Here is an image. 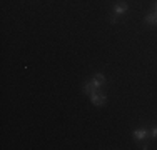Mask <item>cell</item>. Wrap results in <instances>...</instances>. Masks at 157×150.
Wrapping results in <instances>:
<instances>
[{"label":"cell","mask_w":157,"mask_h":150,"mask_svg":"<svg viewBox=\"0 0 157 150\" xmlns=\"http://www.w3.org/2000/svg\"><path fill=\"white\" fill-rule=\"evenodd\" d=\"M127 10H129V5H127L125 2H119V3H115L114 9H112V13H114V17L110 18V22H112V24H115V22H117V18L121 17V15L127 13Z\"/></svg>","instance_id":"cell-1"},{"label":"cell","mask_w":157,"mask_h":150,"mask_svg":"<svg viewBox=\"0 0 157 150\" xmlns=\"http://www.w3.org/2000/svg\"><path fill=\"white\" fill-rule=\"evenodd\" d=\"M82 90H84V93H85V95H89V97H90V95H94L95 92H100L102 88H100V87H97V85H95L92 80H87V82H84V85H82Z\"/></svg>","instance_id":"cell-3"},{"label":"cell","mask_w":157,"mask_h":150,"mask_svg":"<svg viewBox=\"0 0 157 150\" xmlns=\"http://www.w3.org/2000/svg\"><path fill=\"white\" fill-rule=\"evenodd\" d=\"M149 137H151V138H157V125H154L151 130H149Z\"/></svg>","instance_id":"cell-7"},{"label":"cell","mask_w":157,"mask_h":150,"mask_svg":"<svg viewBox=\"0 0 157 150\" xmlns=\"http://www.w3.org/2000/svg\"><path fill=\"white\" fill-rule=\"evenodd\" d=\"M154 10H155V12H157V0H155V5H154Z\"/></svg>","instance_id":"cell-8"},{"label":"cell","mask_w":157,"mask_h":150,"mask_svg":"<svg viewBox=\"0 0 157 150\" xmlns=\"http://www.w3.org/2000/svg\"><path fill=\"white\" fill-rule=\"evenodd\" d=\"M90 102H92V105H95V107H102V105H105V102H107V97H105V93L100 90V92H95L94 95H90Z\"/></svg>","instance_id":"cell-2"},{"label":"cell","mask_w":157,"mask_h":150,"mask_svg":"<svg viewBox=\"0 0 157 150\" xmlns=\"http://www.w3.org/2000/svg\"><path fill=\"white\" fill-rule=\"evenodd\" d=\"M92 82H94V84L97 85V87H100V88H102L104 85L107 84V77H105L104 73H95L94 77H92Z\"/></svg>","instance_id":"cell-5"},{"label":"cell","mask_w":157,"mask_h":150,"mask_svg":"<svg viewBox=\"0 0 157 150\" xmlns=\"http://www.w3.org/2000/svg\"><path fill=\"white\" fill-rule=\"evenodd\" d=\"M134 138H136L137 142H140V140H145V138H149V130L147 129H144V127H140V129H136L134 130Z\"/></svg>","instance_id":"cell-4"},{"label":"cell","mask_w":157,"mask_h":150,"mask_svg":"<svg viewBox=\"0 0 157 150\" xmlns=\"http://www.w3.org/2000/svg\"><path fill=\"white\" fill-rule=\"evenodd\" d=\"M144 22L147 25H157V12H155V10H151V12L145 15Z\"/></svg>","instance_id":"cell-6"}]
</instances>
